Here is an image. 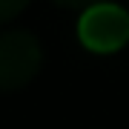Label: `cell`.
Listing matches in <instances>:
<instances>
[{"mask_svg":"<svg viewBox=\"0 0 129 129\" xmlns=\"http://www.w3.org/2000/svg\"><path fill=\"white\" fill-rule=\"evenodd\" d=\"M40 63L43 49L32 32L14 29V32L0 35V89L3 92L26 86L40 72Z\"/></svg>","mask_w":129,"mask_h":129,"instance_id":"7a4b0ae2","label":"cell"},{"mask_svg":"<svg viewBox=\"0 0 129 129\" xmlns=\"http://www.w3.org/2000/svg\"><path fill=\"white\" fill-rule=\"evenodd\" d=\"M26 3H29V0H0V23L17 17V14L26 9Z\"/></svg>","mask_w":129,"mask_h":129,"instance_id":"3957f363","label":"cell"},{"mask_svg":"<svg viewBox=\"0 0 129 129\" xmlns=\"http://www.w3.org/2000/svg\"><path fill=\"white\" fill-rule=\"evenodd\" d=\"M80 43L89 52L112 55L129 43V12L115 3H95L78 20Z\"/></svg>","mask_w":129,"mask_h":129,"instance_id":"6da1fadb","label":"cell"},{"mask_svg":"<svg viewBox=\"0 0 129 129\" xmlns=\"http://www.w3.org/2000/svg\"><path fill=\"white\" fill-rule=\"evenodd\" d=\"M52 3L63 6V9H89L95 3H103V0H52Z\"/></svg>","mask_w":129,"mask_h":129,"instance_id":"277c9868","label":"cell"}]
</instances>
